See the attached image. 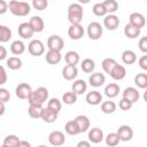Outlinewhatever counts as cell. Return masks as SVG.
Listing matches in <instances>:
<instances>
[{
	"mask_svg": "<svg viewBox=\"0 0 147 147\" xmlns=\"http://www.w3.org/2000/svg\"><path fill=\"white\" fill-rule=\"evenodd\" d=\"M7 79L8 77H7L6 69L2 65H0V85H3L5 83H7Z\"/></svg>",
	"mask_w": 147,
	"mask_h": 147,
	"instance_id": "c3c4849f",
	"label": "cell"
},
{
	"mask_svg": "<svg viewBox=\"0 0 147 147\" xmlns=\"http://www.w3.org/2000/svg\"><path fill=\"white\" fill-rule=\"evenodd\" d=\"M134 84L139 88H146L147 87V75L144 72L137 74L134 76Z\"/></svg>",
	"mask_w": 147,
	"mask_h": 147,
	"instance_id": "e575fe53",
	"label": "cell"
},
{
	"mask_svg": "<svg viewBox=\"0 0 147 147\" xmlns=\"http://www.w3.org/2000/svg\"><path fill=\"white\" fill-rule=\"evenodd\" d=\"M103 25L108 30H116L119 26V18L115 14H108L103 18Z\"/></svg>",
	"mask_w": 147,
	"mask_h": 147,
	"instance_id": "7c38bea8",
	"label": "cell"
},
{
	"mask_svg": "<svg viewBox=\"0 0 147 147\" xmlns=\"http://www.w3.org/2000/svg\"><path fill=\"white\" fill-rule=\"evenodd\" d=\"M110 77L114 79V80H122L124 79V77L126 76V70L123 65H119L118 63L115 65V68L110 71Z\"/></svg>",
	"mask_w": 147,
	"mask_h": 147,
	"instance_id": "44dd1931",
	"label": "cell"
},
{
	"mask_svg": "<svg viewBox=\"0 0 147 147\" xmlns=\"http://www.w3.org/2000/svg\"><path fill=\"white\" fill-rule=\"evenodd\" d=\"M139 67L142 69V70H147V55H142L140 59H139Z\"/></svg>",
	"mask_w": 147,
	"mask_h": 147,
	"instance_id": "681fc988",
	"label": "cell"
},
{
	"mask_svg": "<svg viewBox=\"0 0 147 147\" xmlns=\"http://www.w3.org/2000/svg\"><path fill=\"white\" fill-rule=\"evenodd\" d=\"M122 61L125 64H133L137 61V55L131 49H126L122 53Z\"/></svg>",
	"mask_w": 147,
	"mask_h": 147,
	"instance_id": "f1b7e54d",
	"label": "cell"
},
{
	"mask_svg": "<svg viewBox=\"0 0 147 147\" xmlns=\"http://www.w3.org/2000/svg\"><path fill=\"white\" fill-rule=\"evenodd\" d=\"M62 101L65 103V105H74L76 103L77 101V95L70 91V92H65L63 95H62Z\"/></svg>",
	"mask_w": 147,
	"mask_h": 147,
	"instance_id": "b9f144b4",
	"label": "cell"
},
{
	"mask_svg": "<svg viewBox=\"0 0 147 147\" xmlns=\"http://www.w3.org/2000/svg\"><path fill=\"white\" fill-rule=\"evenodd\" d=\"M25 51V45L22 40H15L11 42L10 45V52L14 54V55H21L23 54Z\"/></svg>",
	"mask_w": 147,
	"mask_h": 147,
	"instance_id": "83f0119b",
	"label": "cell"
},
{
	"mask_svg": "<svg viewBox=\"0 0 147 147\" xmlns=\"http://www.w3.org/2000/svg\"><path fill=\"white\" fill-rule=\"evenodd\" d=\"M42 106L41 105H30L28 113L32 118H40L42 114Z\"/></svg>",
	"mask_w": 147,
	"mask_h": 147,
	"instance_id": "f546056e",
	"label": "cell"
},
{
	"mask_svg": "<svg viewBox=\"0 0 147 147\" xmlns=\"http://www.w3.org/2000/svg\"><path fill=\"white\" fill-rule=\"evenodd\" d=\"M20 142V138L15 134H9L3 139V145L7 147H17Z\"/></svg>",
	"mask_w": 147,
	"mask_h": 147,
	"instance_id": "ab89813d",
	"label": "cell"
},
{
	"mask_svg": "<svg viewBox=\"0 0 147 147\" xmlns=\"http://www.w3.org/2000/svg\"><path fill=\"white\" fill-rule=\"evenodd\" d=\"M71 88H72V92H74L76 95H80V94H84V93L86 92L87 85H86L85 80H83V79H77V80H75V82L72 83Z\"/></svg>",
	"mask_w": 147,
	"mask_h": 147,
	"instance_id": "603a6c76",
	"label": "cell"
},
{
	"mask_svg": "<svg viewBox=\"0 0 147 147\" xmlns=\"http://www.w3.org/2000/svg\"><path fill=\"white\" fill-rule=\"evenodd\" d=\"M102 5H103L107 14H114L118 9V3L115 0H105L102 2Z\"/></svg>",
	"mask_w": 147,
	"mask_h": 147,
	"instance_id": "836d02e7",
	"label": "cell"
},
{
	"mask_svg": "<svg viewBox=\"0 0 147 147\" xmlns=\"http://www.w3.org/2000/svg\"><path fill=\"white\" fill-rule=\"evenodd\" d=\"M86 102L91 106H96L100 105L102 101V94L99 91H91L86 94Z\"/></svg>",
	"mask_w": 147,
	"mask_h": 147,
	"instance_id": "d6986e66",
	"label": "cell"
},
{
	"mask_svg": "<svg viewBox=\"0 0 147 147\" xmlns=\"http://www.w3.org/2000/svg\"><path fill=\"white\" fill-rule=\"evenodd\" d=\"M17 32L20 34V37L22 39H30L32 36H33V30L32 28L30 26L29 22H23L18 25V29H17Z\"/></svg>",
	"mask_w": 147,
	"mask_h": 147,
	"instance_id": "4fadbf2b",
	"label": "cell"
},
{
	"mask_svg": "<svg viewBox=\"0 0 147 147\" xmlns=\"http://www.w3.org/2000/svg\"><path fill=\"white\" fill-rule=\"evenodd\" d=\"M47 99H48V90L44 86H40L37 90L32 91V93L30 94L28 99V102L29 105H41L42 106V103L46 102Z\"/></svg>",
	"mask_w": 147,
	"mask_h": 147,
	"instance_id": "7a4b0ae2",
	"label": "cell"
},
{
	"mask_svg": "<svg viewBox=\"0 0 147 147\" xmlns=\"http://www.w3.org/2000/svg\"><path fill=\"white\" fill-rule=\"evenodd\" d=\"M68 20L71 24H80L83 20V7L80 3H71L68 7Z\"/></svg>",
	"mask_w": 147,
	"mask_h": 147,
	"instance_id": "3957f363",
	"label": "cell"
},
{
	"mask_svg": "<svg viewBox=\"0 0 147 147\" xmlns=\"http://www.w3.org/2000/svg\"><path fill=\"white\" fill-rule=\"evenodd\" d=\"M61 59H62V55L59 51L48 49V52L46 53V62L49 64H57L60 63Z\"/></svg>",
	"mask_w": 147,
	"mask_h": 147,
	"instance_id": "7402d4cb",
	"label": "cell"
},
{
	"mask_svg": "<svg viewBox=\"0 0 147 147\" xmlns=\"http://www.w3.org/2000/svg\"><path fill=\"white\" fill-rule=\"evenodd\" d=\"M116 110V103L114 101H103L101 103V111L103 114H113Z\"/></svg>",
	"mask_w": 147,
	"mask_h": 147,
	"instance_id": "8d00e7d4",
	"label": "cell"
},
{
	"mask_svg": "<svg viewBox=\"0 0 147 147\" xmlns=\"http://www.w3.org/2000/svg\"><path fill=\"white\" fill-rule=\"evenodd\" d=\"M6 64L11 70H18L22 67V60L20 57H17V56H11V57L7 59Z\"/></svg>",
	"mask_w": 147,
	"mask_h": 147,
	"instance_id": "4dcf8cb0",
	"label": "cell"
},
{
	"mask_svg": "<svg viewBox=\"0 0 147 147\" xmlns=\"http://www.w3.org/2000/svg\"><path fill=\"white\" fill-rule=\"evenodd\" d=\"M132 105L133 103H131L129 100H126V99H121L119 100V108L122 109V110H130L131 108H132Z\"/></svg>",
	"mask_w": 147,
	"mask_h": 147,
	"instance_id": "bcb514c9",
	"label": "cell"
},
{
	"mask_svg": "<svg viewBox=\"0 0 147 147\" xmlns=\"http://www.w3.org/2000/svg\"><path fill=\"white\" fill-rule=\"evenodd\" d=\"M64 131H65L68 134H70V136H76V134L79 133V130H78V127H77V125H76V123H75L74 119L65 123V125H64Z\"/></svg>",
	"mask_w": 147,
	"mask_h": 147,
	"instance_id": "f35d334b",
	"label": "cell"
},
{
	"mask_svg": "<svg viewBox=\"0 0 147 147\" xmlns=\"http://www.w3.org/2000/svg\"><path fill=\"white\" fill-rule=\"evenodd\" d=\"M105 139L103 131L99 127H92L88 131V140L92 144H99Z\"/></svg>",
	"mask_w": 147,
	"mask_h": 147,
	"instance_id": "5bb4252c",
	"label": "cell"
},
{
	"mask_svg": "<svg viewBox=\"0 0 147 147\" xmlns=\"http://www.w3.org/2000/svg\"><path fill=\"white\" fill-rule=\"evenodd\" d=\"M80 67H82V70L84 72L92 74L94 71V69H95V62L92 59H85V60H83Z\"/></svg>",
	"mask_w": 147,
	"mask_h": 147,
	"instance_id": "1f68e13d",
	"label": "cell"
},
{
	"mask_svg": "<svg viewBox=\"0 0 147 147\" xmlns=\"http://www.w3.org/2000/svg\"><path fill=\"white\" fill-rule=\"evenodd\" d=\"M64 61L68 65H76L79 62V54L75 51H69L64 55Z\"/></svg>",
	"mask_w": 147,
	"mask_h": 147,
	"instance_id": "484cf974",
	"label": "cell"
},
{
	"mask_svg": "<svg viewBox=\"0 0 147 147\" xmlns=\"http://www.w3.org/2000/svg\"><path fill=\"white\" fill-rule=\"evenodd\" d=\"M102 33H103V30H102V26L99 22H91L87 25V36L90 39L98 40L101 38Z\"/></svg>",
	"mask_w": 147,
	"mask_h": 147,
	"instance_id": "277c9868",
	"label": "cell"
},
{
	"mask_svg": "<svg viewBox=\"0 0 147 147\" xmlns=\"http://www.w3.org/2000/svg\"><path fill=\"white\" fill-rule=\"evenodd\" d=\"M47 6H48L47 0H33L32 1V7L37 10H44L47 8Z\"/></svg>",
	"mask_w": 147,
	"mask_h": 147,
	"instance_id": "ee69618b",
	"label": "cell"
},
{
	"mask_svg": "<svg viewBox=\"0 0 147 147\" xmlns=\"http://www.w3.org/2000/svg\"><path fill=\"white\" fill-rule=\"evenodd\" d=\"M78 75V69L76 65H64L62 69V76L67 80H74Z\"/></svg>",
	"mask_w": 147,
	"mask_h": 147,
	"instance_id": "e0dca14e",
	"label": "cell"
},
{
	"mask_svg": "<svg viewBox=\"0 0 147 147\" xmlns=\"http://www.w3.org/2000/svg\"><path fill=\"white\" fill-rule=\"evenodd\" d=\"M31 93H32V88L28 83H21L15 88V94L21 100H28Z\"/></svg>",
	"mask_w": 147,
	"mask_h": 147,
	"instance_id": "8992f818",
	"label": "cell"
},
{
	"mask_svg": "<svg viewBox=\"0 0 147 147\" xmlns=\"http://www.w3.org/2000/svg\"><path fill=\"white\" fill-rule=\"evenodd\" d=\"M124 34L129 38V39H134V38H138L139 34H140V30L134 28L133 25H131L130 23L125 24L124 26Z\"/></svg>",
	"mask_w": 147,
	"mask_h": 147,
	"instance_id": "4316f807",
	"label": "cell"
},
{
	"mask_svg": "<svg viewBox=\"0 0 147 147\" xmlns=\"http://www.w3.org/2000/svg\"><path fill=\"white\" fill-rule=\"evenodd\" d=\"M28 51L32 56H40L45 52V45L39 39H33L28 45Z\"/></svg>",
	"mask_w": 147,
	"mask_h": 147,
	"instance_id": "5b68a950",
	"label": "cell"
},
{
	"mask_svg": "<svg viewBox=\"0 0 147 147\" xmlns=\"http://www.w3.org/2000/svg\"><path fill=\"white\" fill-rule=\"evenodd\" d=\"M63 46H64V41L57 34L51 36L48 38V40H47V47H48V49H54V51L61 52V49L63 48Z\"/></svg>",
	"mask_w": 147,
	"mask_h": 147,
	"instance_id": "9c48e42d",
	"label": "cell"
},
{
	"mask_svg": "<svg viewBox=\"0 0 147 147\" xmlns=\"http://www.w3.org/2000/svg\"><path fill=\"white\" fill-rule=\"evenodd\" d=\"M17 147H31V144L29 141H26V140H20Z\"/></svg>",
	"mask_w": 147,
	"mask_h": 147,
	"instance_id": "db71d44e",
	"label": "cell"
},
{
	"mask_svg": "<svg viewBox=\"0 0 147 147\" xmlns=\"http://www.w3.org/2000/svg\"><path fill=\"white\" fill-rule=\"evenodd\" d=\"M105 82H106V77L101 72H93L88 78V83L93 87H100L101 85L105 84Z\"/></svg>",
	"mask_w": 147,
	"mask_h": 147,
	"instance_id": "ac0fdd59",
	"label": "cell"
},
{
	"mask_svg": "<svg viewBox=\"0 0 147 147\" xmlns=\"http://www.w3.org/2000/svg\"><path fill=\"white\" fill-rule=\"evenodd\" d=\"M29 24L32 28L33 32H41L44 30V28H45L44 20L40 16H32L30 18V21H29Z\"/></svg>",
	"mask_w": 147,
	"mask_h": 147,
	"instance_id": "ffe728a7",
	"label": "cell"
},
{
	"mask_svg": "<svg viewBox=\"0 0 147 147\" xmlns=\"http://www.w3.org/2000/svg\"><path fill=\"white\" fill-rule=\"evenodd\" d=\"M122 98L129 100L131 103H134V102H137L139 100L140 94H139V92H138V90L136 87H131L130 86V87H126L123 91V96Z\"/></svg>",
	"mask_w": 147,
	"mask_h": 147,
	"instance_id": "9a60e30c",
	"label": "cell"
},
{
	"mask_svg": "<svg viewBox=\"0 0 147 147\" xmlns=\"http://www.w3.org/2000/svg\"><path fill=\"white\" fill-rule=\"evenodd\" d=\"M8 10V3L5 0H0V14H5Z\"/></svg>",
	"mask_w": 147,
	"mask_h": 147,
	"instance_id": "f907efd6",
	"label": "cell"
},
{
	"mask_svg": "<svg viewBox=\"0 0 147 147\" xmlns=\"http://www.w3.org/2000/svg\"><path fill=\"white\" fill-rule=\"evenodd\" d=\"M11 38V30L6 26L0 24V42H7Z\"/></svg>",
	"mask_w": 147,
	"mask_h": 147,
	"instance_id": "d6a6232c",
	"label": "cell"
},
{
	"mask_svg": "<svg viewBox=\"0 0 147 147\" xmlns=\"http://www.w3.org/2000/svg\"><path fill=\"white\" fill-rule=\"evenodd\" d=\"M84 28L80 24H71L68 29V36L72 40H79L84 36Z\"/></svg>",
	"mask_w": 147,
	"mask_h": 147,
	"instance_id": "8fae6325",
	"label": "cell"
},
{
	"mask_svg": "<svg viewBox=\"0 0 147 147\" xmlns=\"http://www.w3.org/2000/svg\"><path fill=\"white\" fill-rule=\"evenodd\" d=\"M139 49L142 53H147V37H141L139 40Z\"/></svg>",
	"mask_w": 147,
	"mask_h": 147,
	"instance_id": "7dc6e473",
	"label": "cell"
},
{
	"mask_svg": "<svg viewBox=\"0 0 147 147\" xmlns=\"http://www.w3.org/2000/svg\"><path fill=\"white\" fill-rule=\"evenodd\" d=\"M117 64V62L114 60V59H110V57H107L102 61L101 65H102V69L105 70V72L107 74H110V71L115 68V65Z\"/></svg>",
	"mask_w": 147,
	"mask_h": 147,
	"instance_id": "74e56055",
	"label": "cell"
},
{
	"mask_svg": "<svg viewBox=\"0 0 147 147\" xmlns=\"http://www.w3.org/2000/svg\"><path fill=\"white\" fill-rule=\"evenodd\" d=\"M75 123L79 130V133H83V132H86L88 129H90V119L87 116L85 115H78L75 119Z\"/></svg>",
	"mask_w": 147,
	"mask_h": 147,
	"instance_id": "2e32d148",
	"label": "cell"
},
{
	"mask_svg": "<svg viewBox=\"0 0 147 147\" xmlns=\"http://www.w3.org/2000/svg\"><path fill=\"white\" fill-rule=\"evenodd\" d=\"M47 108H49V109H52V110H54L55 113L59 114V111H60L61 108H62V103H61V101H60L59 99H56V98H52V99L48 100Z\"/></svg>",
	"mask_w": 147,
	"mask_h": 147,
	"instance_id": "60d3db41",
	"label": "cell"
},
{
	"mask_svg": "<svg viewBox=\"0 0 147 147\" xmlns=\"http://www.w3.org/2000/svg\"><path fill=\"white\" fill-rule=\"evenodd\" d=\"M76 147H91V142L87 140H80Z\"/></svg>",
	"mask_w": 147,
	"mask_h": 147,
	"instance_id": "f5cc1de1",
	"label": "cell"
},
{
	"mask_svg": "<svg viewBox=\"0 0 147 147\" xmlns=\"http://www.w3.org/2000/svg\"><path fill=\"white\" fill-rule=\"evenodd\" d=\"M105 141H106L107 146H109V147H115V146H117V145L119 144V138H118V136H117L116 132H110V133H108V134L106 136Z\"/></svg>",
	"mask_w": 147,
	"mask_h": 147,
	"instance_id": "d590c367",
	"label": "cell"
},
{
	"mask_svg": "<svg viewBox=\"0 0 147 147\" xmlns=\"http://www.w3.org/2000/svg\"><path fill=\"white\" fill-rule=\"evenodd\" d=\"M48 141L52 146H55V147H60L62 146L64 142H65V137H64V133L61 132V131H52L48 136Z\"/></svg>",
	"mask_w": 147,
	"mask_h": 147,
	"instance_id": "52a82bcc",
	"label": "cell"
},
{
	"mask_svg": "<svg viewBox=\"0 0 147 147\" xmlns=\"http://www.w3.org/2000/svg\"><path fill=\"white\" fill-rule=\"evenodd\" d=\"M7 57V49L3 46H0V61Z\"/></svg>",
	"mask_w": 147,
	"mask_h": 147,
	"instance_id": "816d5d0a",
	"label": "cell"
},
{
	"mask_svg": "<svg viewBox=\"0 0 147 147\" xmlns=\"http://www.w3.org/2000/svg\"><path fill=\"white\" fill-rule=\"evenodd\" d=\"M37 147H48V146H46V145H39V146H37Z\"/></svg>",
	"mask_w": 147,
	"mask_h": 147,
	"instance_id": "9f6ffc18",
	"label": "cell"
},
{
	"mask_svg": "<svg viewBox=\"0 0 147 147\" xmlns=\"http://www.w3.org/2000/svg\"><path fill=\"white\" fill-rule=\"evenodd\" d=\"M5 109H6L5 103H1V102H0V116H2V115L5 114Z\"/></svg>",
	"mask_w": 147,
	"mask_h": 147,
	"instance_id": "11a10c76",
	"label": "cell"
},
{
	"mask_svg": "<svg viewBox=\"0 0 147 147\" xmlns=\"http://www.w3.org/2000/svg\"><path fill=\"white\" fill-rule=\"evenodd\" d=\"M105 94L107 98L113 99L119 94V86L116 83H110L105 87Z\"/></svg>",
	"mask_w": 147,
	"mask_h": 147,
	"instance_id": "d4e9b609",
	"label": "cell"
},
{
	"mask_svg": "<svg viewBox=\"0 0 147 147\" xmlns=\"http://www.w3.org/2000/svg\"><path fill=\"white\" fill-rule=\"evenodd\" d=\"M117 136L119 138V141H130L133 138V130L129 125H121L117 129Z\"/></svg>",
	"mask_w": 147,
	"mask_h": 147,
	"instance_id": "ba28073f",
	"label": "cell"
},
{
	"mask_svg": "<svg viewBox=\"0 0 147 147\" xmlns=\"http://www.w3.org/2000/svg\"><path fill=\"white\" fill-rule=\"evenodd\" d=\"M40 118L46 123H54L57 119V113H55L54 110L46 107L42 109V114H41Z\"/></svg>",
	"mask_w": 147,
	"mask_h": 147,
	"instance_id": "cb8c5ba5",
	"label": "cell"
},
{
	"mask_svg": "<svg viewBox=\"0 0 147 147\" xmlns=\"http://www.w3.org/2000/svg\"><path fill=\"white\" fill-rule=\"evenodd\" d=\"M8 8L10 13L15 16H26L30 13V3L25 1H17V0H11L8 3Z\"/></svg>",
	"mask_w": 147,
	"mask_h": 147,
	"instance_id": "6da1fadb",
	"label": "cell"
},
{
	"mask_svg": "<svg viewBox=\"0 0 147 147\" xmlns=\"http://www.w3.org/2000/svg\"><path fill=\"white\" fill-rule=\"evenodd\" d=\"M1 147H7V146H6V145H3V144H2V146H1Z\"/></svg>",
	"mask_w": 147,
	"mask_h": 147,
	"instance_id": "6f0895ef",
	"label": "cell"
},
{
	"mask_svg": "<svg viewBox=\"0 0 147 147\" xmlns=\"http://www.w3.org/2000/svg\"><path fill=\"white\" fill-rule=\"evenodd\" d=\"M92 10H93V14H94L95 16H106V15H107V11H106V9H105L102 2L94 3Z\"/></svg>",
	"mask_w": 147,
	"mask_h": 147,
	"instance_id": "7bdbcfd3",
	"label": "cell"
},
{
	"mask_svg": "<svg viewBox=\"0 0 147 147\" xmlns=\"http://www.w3.org/2000/svg\"><path fill=\"white\" fill-rule=\"evenodd\" d=\"M10 100V93L7 88L5 87H1L0 88V102L1 103H6Z\"/></svg>",
	"mask_w": 147,
	"mask_h": 147,
	"instance_id": "f6af8a7d",
	"label": "cell"
},
{
	"mask_svg": "<svg viewBox=\"0 0 147 147\" xmlns=\"http://www.w3.org/2000/svg\"><path fill=\"white\" fill-rule=\"evenodd\" d=\"M129 23L131 25H133L134 28L141 30V28L145 26L146 24V20H145V16L140 13H132L129 17Z\"/></svg>",
	"mask_w": 147,
	"mask_h": 147,
	"instance_id": "30bf717a",
	"label": "cell"
}]
</instances>
